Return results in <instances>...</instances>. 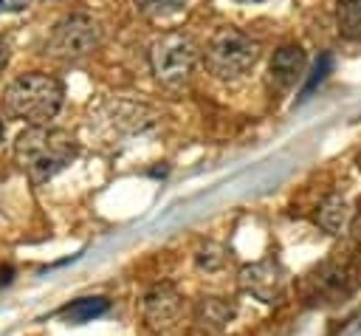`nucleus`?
<instances>
[{
    "mask_svg": "<svg viewBox=\"0 0 361 336\" xmlns=\"http://www.w3.org/2000/svg\"><path fill=\"white\" fill-rule=\"evenodd\" d=\"M62 102H65L62 82L39 71L11 79L3 93L6 113L23 119L28 127H48V121L59 113Z\"/></svg>",
    "mask_w": 361,
    "mask_h": 336,
    "instance_id": "obj_1",
    "label": "nucleus"
},
{
    "mask_svg": "<svg viewBox=\"0 0 361 336\" xmlns=\"http://www.w3.org/2000/svg\"><path fill=\"white\" fill-rule=\"evenodd\" d=\"M14 158L34 181H48L76 158V141L56 127H28L14 141Z\"/></svg>",
    "mask_w": 361,
    "mask_h": 336,
    "instance_id": "obj_2",
    "label": "nucleus"
},
{
    "mask_svg": "<svg viewBox=\"0 0 361 336\" xmlns=\"http://www.w3.org/2000/svg\"><path fill=\"white\" fill-rule=\"evenodd\" d=\"M259 59V45L240 28H220L209 37L203 62L217 79H240Z\"/></svg>",
    "mask_w": 361,
    "mask_h": 336,
    "instance_id": "obj_3",
    "label": "nucleus"
},
{
    "mask_svg": "<svg viewBox=\"0 0 361 336\" xmlns=\"http://www.w3.org/2000/svg\"><path fill=\"white\" fill-rule=\"evenodd\" d=\"M149 124H152V110L124 99H104L87 116V130L96 133L102 141H116L121 136L141 133Z\"/></svg>",
    "mask_w": 361,
    "mask_h": 336,
    "instance_id": "obj_4",
    "label": "nucleus"
},
{
    "mask_svg": "<svg viewBox=\"0 0 361 336\" xmlns=\"http://www.w3.org/2000/svg\"><path fill=\"white\" fill-rule=\"evenodd\" d=\"M102 45V25L90 14H68L62 17L48 40H45V54L62 56V59H76L87 56Z\"/></svg>",
    "mask_w": 361,
    "mask_h": 336,
    "instance_id": "obj_5",
    "label": "nucleus"
},
{
    "mask_svg": "<svg viewBox=\"0 0 361 336\" xmlns=\"http://www.w3.org/2000/svg\"><path fill=\"white\" fill-rule=\"evenodd\" d=\"M195 56H197V48L192 42V37L183 31H166L149 48L152 73L166 85L186 82L195 68Z\"/></svg>",
    "mask_w": 361,
    "mask_h": 336,
    "instance_id": "obj_6",
    "label": "nucleus"
},
{
    "mask_svg": "<svg viewBox=\"0 0 361 336\" xmlns=\"http://www.w3.org/2000/svg\"><path fill=\"white\" fill-rule=\"evenodd\" d=\"M353 285H355V260L341 251H333V257H327L322 265H316L302 282L305 296L313 305L338 302L341 296H347L353 291Z\"/></svg>",
    "mask_w": 361,
    "mask_h": 336,
    "instance_id": "obj_7",
    "label": "nucleus"
},
{
    "mask_svg": "<svg viewBox=\"0 0 361 336\" xmlns=\"http://www.w3.org/2000/svg\"><path fill=\"white\" fill-rule=\"evenodd\" d=\"M285 285H288V271L274 257H265L240 268V288L265 305L279 302L285 294Z\"/></svg>",
    "mask_w": 361,
    "mask_h": 336,
    "instance_id": "obj_8",
    "label": "nucleus"
},
{
    "mask_svg": "<svg viewBox=\"0 0 361 336\" xmlns=\"http://www.w3.org/2000/svg\"><path fill=\"white\" fill-rule=\"evenodd\" d=\"M183 313V299L172 285H155L144 294L141 302V316H144V328L149 333H169L178 319Z\"/></svg>",
    "mask_w": 361,
    "mask_h": 336,
    "instance_id": "obj_9",
    "label": "nucleus"
},
{
    "mask_svg": "<svg viewBox=\"0 0 361 336\" xmlns=\"http://www.w3.org/2000/svg\"><path fill=\"white\" fill-rule=\"evenodd\" d=\"M305 51L299 45H282L274 51L271 65H268V85L274 90H288L302 73H305Z\"/></svg>",
    "mask_w": 361,
    "mask_h": 336,
    "instance_id": "obj_10",
    "label": "nucleus"
},
{
    "mask_svg": "<svg viewBox=\"0 0 361 336\" xmlns=\"http://www.w3.org/2000/svg\"><path fill=\"white\" fill-rule=\"evenodd\" d=\"M234 316V302L223 299V296H203L197 299L192 319L203 333H220Z\"/></svg>",
    "mask_w": 361,
    "mask_h": 336,
    "instance_id": "obj_11",
    "label": "nucleus"
},
{
    "mask_svg": "<svg viewBox=\"0 0 361 336\" xmlns=\"http://www.w3.org/2000/svg\"><path fill=\"white\" fill-rule=\"evenodd\" d=\"M353 220V209H350V200L344 195H327L322 203H319V212H316V223L330 232V234H341L344 226H350Z\"/></svg>",
    "mask_w": 361,
    "mask_h": 336,
    "instance_id": "obj_12",
    "label": "nucleus"
},
{
    "mask_svg": "<svg viewBox=\"0 0 361 336\" xmlns=\"http://www.w3.org/2000/svg\"><path fill=\"white\" fill-rule=\"evenodd\" d=\"M107 308H110V302L104 296H82L62 308V319L71 325H85V322H93L102 313H107Z\"/></svg>",
    "mask_w": 361,
    "mask_h": 336,
    "instance_id": "obj_13",
    "label": "nucleus"
},
{
    "mask_svg": "<svg viewBox=\"0 0 361 336\" xmlns=\"http://www.w3.org/2000/svg\"><path fill=\"white\" fill-rule=\"evenodd\" d=\"M338 28L344 37L361 40V0H341L338 3Z\"/></svg>",
    "mask_w": 361,
    "mask_h": 336,
    "instance_id": "obj_14",
    "label": "nucleus"
},
{
    "mask_svg": "<svg viewBox=\"0 0 361 336\" xmlns=\"http://www.w3.org/2000/svg\"><path fill=\"white\" fill-rule=\"evenodd\" d=\"M333 71V56L330 54H322L319 59H316V65H313V71H310V76H307V82H305V88H302V96H307L327 73Z\"/></svg>",
    "mask_w": 361,
    "mask_h": 336,
    "instance_id": "obj_15",
    "label": "nucleus"
},
{
    "mask_svg": "<svg viewBox=\"0 0 361 336\" xmlns=\"http://www.w3.org/2000/svg\"><path fill=\"white\" fill-rule=\"evenodd\" d=\"M183 6V0H141V8L147 14H155V17H164V14H172Z\"/></svg>",
    "mask_w": 361,
    "mask_h": 336,
    "instance_id": "obj_16",
    "label": "nucleus"
},
{
    "mask_svg": "<svg viewBox=\"0 0 361 336\" xmlns=\"http://www.w3.org/2000/svg\"><path fill=\"white\" fill-rule=\"evenodd\" d=\"M350 246L355 254H361V212L353 215V220H350Z\"/></svg>",
    "mask_w": 361,
    "mask_h": 336,
    "instance_id": "obj_17",
    "label": "nucleus"
},
{
    "mask_svg": "<svg viewBox=\"0 0 361 336\" xmlns=\"http://www.w3.org/2000/svg\"><path fill=\"white\" fill-rule=\"evenodd\" d=\"M31 0H0V14H11V11H23L28 8Z\"/></svg>",
    "mask_w": 361,
    "mask_h": 336,
    "instance_id": "obj_18",
    "label": "nucleus"
},
{
    "mask_svg": "<svg viewBox=\"0 0 361 336\" xmlns=\"http://www.w3.org/2000/svg\"><path fill=\"white\" fill-rule=\"evenodd\" d=\"M6 62H8V45H6V40L0 37V71L6 68Z\"/></svg>",
    "mask_w": 361,
    "mask_h": 336,
    "instance_id": "obj_19",
    "label": "nucleus"
},
{
    "mask_svg": "<svg viewBox=\"0 0 361 336\" xmlns=\"http://www.w3.org/2000/svg\"><path fill=\"white\" fill-rule=\"evenodd\" d=\"M8 274H11V268H8V265H6V268H0V282H8V280H11Z\"/></svg>",
    "mask_w": 361,
    "mask_h": 336,
    "instance_id": "obj_20",
    "label": "nucleus"
},
{
    "mask_svg": "<svg viewBox=\"0 0 361 336\" xmlns=\"http://www.w3.org/2000/svg\"><path fill=\"white\" fill-rule=\"evenodd\" d=\"M3 133H6V127H3V121H0V141H3Z\"/></svg>",
    "mask_w": 361,
    "mask_h": 336,
    "instance_id": "obj_21",
    "label": "nucleus"
},
{
    "mask_svg": "<svg viewBox=\"0 0 361 336\" xmlns=\"http://www.w3.org/2000/svg\"><path fill=\"white\" fill-rule=\"evenodd\" d=\"M237 3H262V0H237Z\"/></svg>",
    "mask_w": 361,
    "mask_h": 336,
    "instance_id": "obj_22",
    "label": "nucleus"
},
{
    "mask_svg": "<svg viewBox=\"0 0 361 336\" xmlns=\"http://www.w3.org/2000/svg\"><path fill=\"white\" fill-rule=\"evenodd\" d=\"M358 167H361V155H358Z\"/></svg>",
    "mask_w": 361,
    "mask_h": 336,
    "instance_id": "obj_23",
    "label": "nucleus"
}]
</instances>
